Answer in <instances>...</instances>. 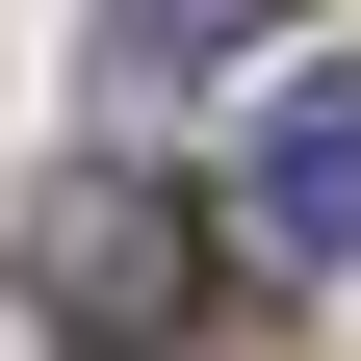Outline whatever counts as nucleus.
Returning <instances> with one entry per match:
<instances>
[{"mask_svg": "<svg viewBox=\"0 0 361 361\" xmlns=\"http://www.w3.org/2000/svg\"><path fill=\"white\" fill-rule=\"evenodd\" d=\"M26 310H52V361H180L207 336V233L155 180H52L26 207Z\"/></svg>", "mask_w": 361, "mask_h": 361, "instance_id": "obj_1", "label": "nucleus"}, {"mask_svg": "<svg viewBox=\"0 0 361 361\" xmlns=\"http://www.w3.org/2000/svg\"><path fill=\"white\" fill-rule=\"evenodd\" d=\"M233 233L284 258V284H336V258H361V78H284V104H258V155H233Z\"/></svg>", "mask_w": 361, "mask_h": 361, "instance_id": "obj_2", "label": "nucleus"}, {"mask_svg": "<svg viewBox=\"0 0 361 361\" xmlns=\"http://www.w3.org/2000/svg\"><path fill=\"white\" fill-rule=\"evenodd\" d=\"M258 0H104V78H180V52H233Z\"/></svg>", "mask_w": 361, "mask_h": 361, "instance_id": "obj_3", "label": "nucleus"}]
</instances>
